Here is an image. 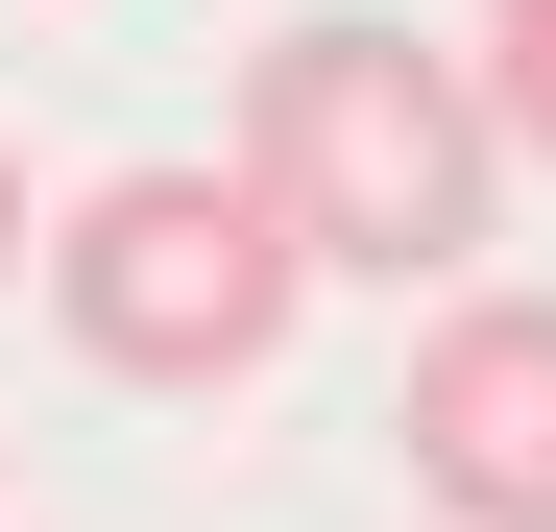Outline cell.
Segmentation results:
<instances>
[{
    "mask_svg": "<svg viewBox=\"0 0 556 532\" xmlns=\"http://www.w3.org/2000/svg\"><path fill=\"white\" fill-rule=\"evenodd\" d=\"M242 169H266V218H291L315 266L459 291L532 145L484 122V49H412V25H363V0H315V25L242 49Z\"/></svg>",
    "mask_w": 556,
    "mask_h": 532,
    "instance_id": "6da1fadb",
    "label": "cell"
},
{
    "mask_svg": "<svg viewBox=\"0 0 556 532\" xmlns=\"http://www.w3.org/2000/svg\"><path fill=\"white\" fill-rule=\"evenodd\" d=\"M291 291H315V242L266 218V169L218 145V169H98V194L49 218V315H73V364L98 388H266V339H291Z\"/></svg>",
    "mask_w": 556,
    "mask_h": 532,
    "instance_id": "7a4b0ae2",
    "label": "cell"
},
{
    "mask_svg": "<svg viewBox=\"0 0 556 532\" xmlns=\"http://www.w3.org/2000/svg\"><path fill=\"white\" fill-rule=\"evenodd\" d=\"M388 460L435 484V532H556V291H459L412 339Z\"/></svg>",
    "mask_w": 556,
    "mask_h": 532,
    "instance_id": "3957f363",
    "label": "cell"
},
{
    "mask_svg": "<svg viewBox=\"0 0 556 532\" xmlns=\"http://www.w3.org/2000/svg\"><path fill=\"white\" fill-rule=\"evenodd\" d=\"M484 122L556 169V0H484Z\"/></svg>",
    "mask_w": 556,
    "mask_h": 532,
    "instance_id": "277c9868",
    "label": "cell"
},
{
    "mask_svg": "<svg viewBox=\"0 0 556 532\" xmlns=\"http://www.w3.org/2000/svg\"><path fill=\"white\" fill-rule=\"evenodd\" d=\"M0 266H49V194H25V145H0Z\"/></svg>",
    "mask_w": 556,
    "mask_h": 532,
    "instance_id": "5b68a950",
    "label": "cell"
}]
</instances>
